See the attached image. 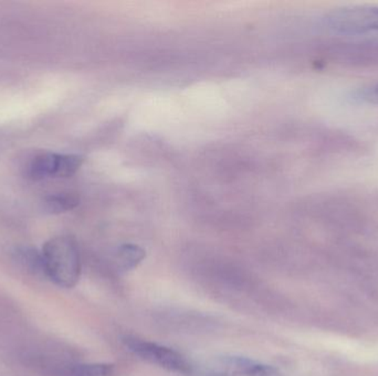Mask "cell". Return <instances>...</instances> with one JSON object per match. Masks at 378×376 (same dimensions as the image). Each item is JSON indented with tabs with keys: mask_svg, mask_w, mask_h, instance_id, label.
I'll use <instances>...</instances> for the list:
<instances>
[{
	"mask_svg": "<svg viewBox=\"0 0 378 376\" xmlns=\"http://www.w3.org/2000/svg\"><path fill=\"white\" fill-rule=\"evenodd\" d=\"M44 274L55 285L72 288L81 276V256L77 242L70 236L53 237L44 244L42 252Z\"/></svg>",
	"mask_w": 378,
	"mask_h": 376,
	"instance_id": "obj_1",
	"label": "cell"
},
{
	"mask_svg": "<svg viewBox=\"0 0 378 376\" xmlns=\"http://www.w3.org/2000/svg\"><path fill=\"white\" fill-rule=\"evenodd\" d=\"M83 161L82 156L72 153H39L29 162L28 176L36 181L70 178L79 171Z\"/></svg>",
	"mask_w": 378,
	"mask_h": 376,
	"instance_id": "obj_2",
	"label": "cell"
},
{
	"mask_svg": "<svg viewBox=\"0 0 378 376\" xmlns=\"http://www.w3.org/2000/svg\"><path fill=\"white\" fill-rule=\"evenodd\" d=\"M124 344L135 355L154 366L179 374L192 372L190 363L181 353L170 348L138 338H126Z\"/></svg>",
	"mask_w": 378,
	"mask_h": 376,
	"instance_id": "obj_3",
	"label": "cell"
},
{
	"mask_svg": "<svg viewBox=\"0 0 378 376\" xmlns=\"http://www.w3.org/2000/svg\"><path fill=\"white\" fill-rule=\"evenodd\" d=\"M332 30L346 35L378 31V7H345L326 17Z\"/></svg>",
	"mask_w": 378,
	"mask_h": 376,
	"instance_id": "obj_4",
	"label": "cell"
},
{
	"mask_svg": "<svg viewBox=\"0 0 378 376\" xmlns=\"http://www.w3.org/2000/svg\"><path fill=\"white\" fill-rule=\"evenodd\" d=\"M209 376H283L273 366L246 357H222L213 364Z\"/></svg>",
	"mask_w": 378,
	"mask_h": 376,
	"instance_id": "obj_5",
	"label": "cell"
},
{
	"mask_svg": "<svg viewBox=\"0 0 378 376\" xmlns=\"http://www.w3.org/2000/svg\"><path fill=\"white\" fill-rule=\"evenodd\" d=\"M145 256V251L140 246L124 244L116 250L114 261L120 270H129L136 267Z\"/></svg>",
	"mask_w": 378,
	"mask_h": 376,
	"instance_id": "obj_6",
	"label": "cell"
},
{
	"mask_svg": "<svg viewBox=\"0 0 378 376\" xmlns=\"http://www.w3.org/2000/svg\"><path fill=\"white\" fill-rule=\"evenodd\" d=\"M79 203L80 199L77 194H57L48 196L44 201V207L48 212L59 214V213L73 210L79 205Z\"/></svg>",
	"mask_w": 378,
	"mask_h": 376,
	"instance_id": "obj_7",
	"label": "cell"
},
{
	"mask_svg": "<svg viewBox=\"0 0 378 376\" xmlns=\"http://www.w3.org/2000/svg\"><path fill=\"white\" fill-rule=\"evenodd\" d=\"M116 366L107 363L79 364L70 368L68 376H114Z\"/></svg>",
	"mask_w": 378,
	"mask_h": 376,
	"instance_id": "obj_8",
	"label": "cell"
},
{
	"mask_svg": "<svg viewBox=\"0 0 378 376\" xmlns=\"http://www.w3.org/2000/svg\"><path fill=\"white\" fill-rule=\"evenodd\" d=\"M357 98L368 103L378 104V83L368 85L357 91Z\"/></svg>",
	"mask_w": 378,
	"mask_h": 376,
	"instance_id": "obj_9",
	"label": "cell"
}]
</instances>
